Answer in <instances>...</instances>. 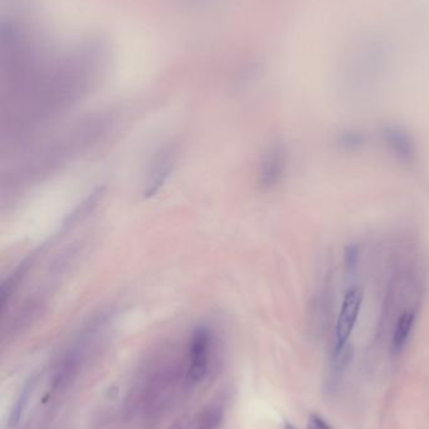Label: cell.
<instances>
[{
    "label": "cell",
    "instance_id": "cell-1",
    "mask_svg": "<svg viewBox=\"0 0 429 429\" xmlns=\"http://www.w3.org/2000/svg\"><path fill=\"white\" fill-rule=\"evenodd\" d=\"M364 292L359 286H353L344 295L342 308L337 315L336 329H335V348L349 343L350 336L355 329L357 318L363 305Z\"/></svg>",
    "mask_w": 429,
    "mask_h": 429
},
{
    "label": "cell",
    "instance_id": "cell-2",
    "mask_svg": "<svg viewBox=\"0 0 429 429\" xmlns=\"http://www.w3.org/2000/svg\"><path fill=\"white\" fill-rule=\"evenodd\" d=\"M211 330L207 327H198L193 331L189 344V366L187 380L190 384H197L208 373L211 351Z\"/></svg>",
    "mask_w": 429,
    "mask_h": 429
},
{
    "label": "cell",
    "instance_id": "cell-3",
    "mask_svg": "<svg viewBox=\"0 0 429 429\" xmlns=\"http://www.w3.org/2000/svg\"><path fill=\"white\" fill-rule=\"evenodd\" d=\"M287 167L286 151L281 146H272L263 155L258 167V184L262 188L276 186L284 176Z\"/></svg>",
    "mask_w": 429,
    "mask_h": 429
},
{
    "label": "cell",
    "instance_id": "cell-4",
    "mask_svg": "<svg viewBox=\"0 0 429 429\" xmlns=\"http://www.w3.org/2000/svg\"><path fill=\"white\" fill-rule=\"evenodd\" d=\"M176 152L173 146H165L155 155L149 166V172L146 176L145 196L150 197L159 191L164 182L167 181L169 175L174 167Z\"/></svg>",
    "mask_w": 429,
    "mask_h": 429
},
{
    "label": "cell",
    "instance_id": "cell-5",
    "mask_svg": "<svg viewBox=\"0 0 429 429\" xmlns=\"http://www.w3.org/2000/svg\"><path fill=\"white\" fill-rule=\"evenodd\" d=\"M383 140L386 147L400 161L410 164L417 158V144L412 135L400 127L388 126L383 129Z\"/></svg>",
    "mask_w": 429,
    "mask_h": 429
},
{
    "label": "cell",
    "instance_id": "cell-6",
    "mask_svg": "<svg viewBox=\"0 0 429 429\" xmlns=\"http://www.w3.org/2000/svg\"><path fill=\"white\" fill-rule=\"evenodd\" d=\"M415 322V311L413 309H407L400 315L398 322L395 324L392 338V348L395 353H399L404 349L408 339L412 334Z\"/></svg>",
    "mask_w": 429,
    "mask_h": 429
},
{
    "label": "cell",
    "instance_id": "cell-7",
    "mask_svg": "<svg viewBox=\"0 0 429 429\" xmlns=\"http://www.w3.org/2000/svg\"><path fill=\"white\" fill-rule=\"evenodd\" d=\"M36 378H30L24 386H23L21 392L18 394L17 399H15L13 407L10 409V413L8 417V428L14 429L18 427V424L22 421L24 412L28 406V402L30 399V395L33 393V389L36 386Z\"/></svg>",
    "mask_w": 429,
    "mask_h": 429
},
{
    "label": "cell",
    "instance_id": "cell-8",
    "mask_svg": "<svg viewBox=\"0 0 429 429\" xmlns=\"http://www.w3.org/2000/svg\"><path fill=\"white\" fill-rule=\"evenodd\" d=\"M223 418H224L223 408L217 404L209 406L207 409H204L203 413L200 415L198 429H218L223 422Z\"/></svg>",
    "mask_w": 429,
    "mask_h": 429
},
{
    "label": "cell",
    "instance_id": "cell-9",
    "mask_svg": "<svg viewBox=\"0 0 429 429\" xmlns=\"http://www.w3.org/2000/svg\"><path fill=\"white\" fill-rule=\"evenodd\" d=\"M339 146L344 150L353 151L360 148L364 144L363 135L355 131H348L344 132L342 136L339 137Z\"/></svg>",
    "mask_w": 429,
    "mask_h": 429
},
{
    "label": "cell",
    "instance_id": "cell-10",
    "mask_svg": "<svg viewBox=\"0 0 429 429\" xmlns=\"http://www.w3.org/2000/svg\"><path fill=\"white\" fill-rule=\"evenodd\" d=\"M359 255H360V250H359V246L357 245H349L346 249H345V264L348 266V269H353L357 265L359 261Z\"/></svg>",
    "mask_w": 429,
    "mask_h": 429
},
{
    "label": "cell",
    "instance_id": "cell-11",
    "mask_svg": "<svg viewBox=\"0 0 429 429\" xmlns=\"http://www.w3.org/2000/svg\"><path fill=\"white\" fill-rule=\"evenodd\" d=\"M306 429H334L330 423L326 422L321 415H311L308 417L307 421V427Z\"/></svg>",
    "mask_w": 429,
    "mask_h": 429
},
{
    "label": "cell",
    "instance_id": "cell-12",
    "mask_svg": "<svg viewBox=\"0 0 429 429\" xmlns=\"http://www.w3.org/2000/svg\"><path fill=\"white\" fill-rule=\"evenodd\" d=\"M284 429H297V428H296V427H293L292 424H289V423H286V424H284Z\"/></svg>",
    "mask_w": 429,
    "mask_h": 429
}]
</instances>
